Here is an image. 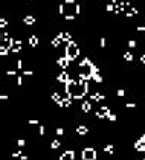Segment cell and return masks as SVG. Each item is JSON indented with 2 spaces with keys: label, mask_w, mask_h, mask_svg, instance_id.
Returning <instances> with one entry per match:
<instances>
[{
  "label": "cell",
  "mask_w": 145,
  "mask_h": 160,
  "mask_svg": "<svg viewBox=\"0 0 145 160\" xmlns=\"http://www.w3.org/2000/svg\"><path fill=\"white\" fill-rule=\"evenodd\" d=\"M29 43H31V46H32V47H34V46H37L38 38H37V37H31V38H29Z\"/></svg>",
  "instance_id": "3"
},
{
  "label": "cell",
  "mask_w": 145,
  "mask_h": 160,
  "mask_svg": "<svg viewBox=\"0 0 145 160\" xmlns=\"http://www.w3.org/2000/svg\"><path fill=\"white\" fill-rule=\"evenodd\" d=\"M124 58L127 60V61H131V60H133V55H131V53H128V52H127V53H125V55H124Z\"/></svg>",
  "instance_id": "5"
},
{
  "label": "cell",
  "mask_w": 145,
  "mask_h": 160,
  "mask_svg": "<svg viewBox=\"0 0 145 160\" xmlns=\"http://www.w3.org/2000/svg\"><path fill=\"white\" fill-rule=\"evenodd\" d=\"M25 23H26V24H34L35 23V18L34 17H31V15H28V17H25Z\"/></svg>",
  "instance_id": "2"
},
{
  "label": "cell",
  "mask_w": 145,
  "mask_h": 160,
  "mask_svg": "<svg viewBox=\"0 0 145 160\" xmlns=\"http://www.w3.org/2000/svg\"><path fill=\"white\" fill-rule=\"evenodd\" d=\"M78 133H79V134H86V133H87V128H86V127H79V128H78Z\"/></svg>",
  "instance_id": "4"
},
{
  "label": "cell",
  "mask_w": 145,
  "mask_h": 160,
  "mask_svg": "<svg viewBox=\"0 0 145 160\" xmlns=\"http://www.w3.org/2000/svg\"><path fill=\"white\" fill-rule=\"evenodd\" d=\"M144 160H145V159H144Z\"/></svg>",
  "instance_id": "7"
},
{
  "label": "cell",
  "mask_w": 145,
  "mask_h": 160,
  "mask_svg": "<svg viewBox=\"0 0 145 160\" xmlns=\"http://www.w3.org/2000/svg\"><path fill=\"white\" fill-rule=\"evenodd\" d=\"M84 160H95V157H96V152L93 151V149H84Z\"/></svg>",
  "instance_id": "1"
},
{
  "label": "cell",
  "mask_w": 145,
  "mask_h": 160,
  "mask_svg": "<svg viewBox=\"0 0 145 160\" xmlns=\"http://www.w3.org/2000/svg\"><path fill=\"white\" fill-rule=\"evenodd\" d=\"M58 146H60V142H58V140H54L52 142V148H58Z\"/></svg>",
  "instance_id": "6"
}]
</instances>
